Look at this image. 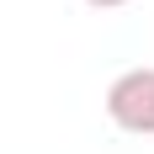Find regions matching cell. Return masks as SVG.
Listing matches in <instances>:
<instances>
[{"label": "cell", "mask_w": 154, "mask_h": 154, "mask_svg": "<svg viewBox=\"0 0 154 154\" xmlns=\"http://www.w3.org/2000/svg\"><path fill=\"white\" fill-rule=\"evenodd\" d=\"M85 5H96V11H117V5H128V0H85Z\"/></svg>", "instance_id": "2"}, {"label": "cell", "mask_w": 154, "mask_h": 154, "mask_svg": "<svg viewBox=\"0 0 154 154\" xmlns=\"http://www.w3.org/2000/svg\"><path fill=\"white\" fill-rule=\"evenodd\" d=\"M106 117L133 138H154V69H122V75L106 85Z\"/></svg>", "instance_id": "1"}]
</instances>
